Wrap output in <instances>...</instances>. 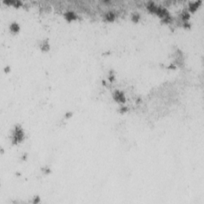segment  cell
I'll return each instance as SVG.
<instances>
[{"label":"cell","instance_id":"cell-1","mask_svg":"<svg viewBox=\"0 0 204 204\" xmlns=\"http://www.w3.org/2000/svg\"><path fill=\"white\" fill-rule=\"evenodd\" d=\"M25 132L20 124L15 125L11 133V142L13 144H18L24 140Z\"/></svg>","mask_w":204,"mask_h":204},{"label":"cell","instance_id":"cell-2","mask_svg":"<svg viewBox=\"0 0 204 204\" xmlns=\"http://www.w3.org/2000/svg\"><path fill=\"white\" fill-rule=\"evenodd\" d=\"M113 97L114 101H116L117 103H120V104H124L126 101L125 94L124 92L121 90H118V89L115 90L113 93Z\"/></svg>","mask_w":204,"mask_h":204},{"label":"cell","instance_id":"cell-3","mask_svg":"<svg viewBox=\"0 0 204 204\" xmlns=\"http://www.w3.org/2000/svg\"><path fill=\"white\" fill-rule=\"evenodd\" d=\"M64 17L66 18V21L68 22H73L77 19V15L76 12L73 11H67L64 13Z\"/></svg>","mask_w":204,"mask_h":204},{"label":"cell","instance_id":"cell-4","mask_svg":"<svg viewBox=\"0 0 204 204\" xmlns=\"http://www.w3.org/2000/svg\"><path fill=\"white\" fill-rule=\"evenodd\" d=\"M9 29L11 30V33L13 34H17L20 31V25L18 24L17 22H12L9 25Z\"/></svg>","mask_w":204,"mask_h":204},{"label":"cell","instance_id":"cell-5","mask_svg":"<svg viewBox=\"0 0 204 204\" xmlns=\"http://www.w3.org/2000/svg\"><path fill=\"white\" fill-rule=\"evenodd\" d=\"M201 3H202L201 1H195V2L190 3L189 7H188V10H189L190 13L195 12V11H196L197 9L199 8V5L201 4Z\"/></svg>","mask_w":204,"mask_h":204},{"label":"cell","instance_id":"cell-6","mask_svg":"<svg viewBox=\"0 0 204 204\" xmlns=\"http://www.w3.org/2000/svg\"><path fill=\"white\" fill-rule=\"evenodd\" d=\"M40 49L44 52H47L50 49V45L49 42V39H44L40 43Z\"/></svg>","mask_w":204,"mask_h":204},{"label":"cell","instance_id":"cell-7","mask_svg":"<svg viewBox=\"0 0 204 204\" xmlns=\"http://www.w3.org/2000/svg\"><path fill=\"white\" fill-rule=\"evenodd\" d=\"M115 18H116V14L114 11H108L105 15V19L108 22H113Z\"/></svg>","mask_w":204,"mask_h":204},{"label":"cell","instance_id":"cell-8","mask_svg":"<svg viewBox=\"0 0 204 204\" xmlns=\"http://www.w3.org/2000/svg\"><path fill=\"white\" fill-rule=\"evenodd\" d=\"M6 3L8 4H11V5H13L15 7H20L22 4V1H20V0H10V1H7Z\"/></svg>","mask_w":204,"mask_h":204},{"label":"cell","instance_id":"cell-9","mask_svg":"<svg viewBox=\"0 0 204 204\" xmlns=\"http://www.w3.org/2000/svg\"><path fill=\"white\" fill-rule=\"evenodd\" d=\"M131 19L134 22H139L140 19V15L139 14L138 12H134V13H132V15Z\"/></svg>","mask_w":204,"mask_h":204},{"label":"cell","instance_id":"cell-10","mask_svg":"<svg viewBox=\"0 0 204 204\" xmlns=\"http://www.w3.org/2000/svg\"><path fill=\"white\" fill-rule=\"evenodd\" d=\"M39 197L38 196H37L36 198H35V199H34V201H33V203H39Z\"/></svg>","mask_w":204,"mask_h":204}]
</instances>
